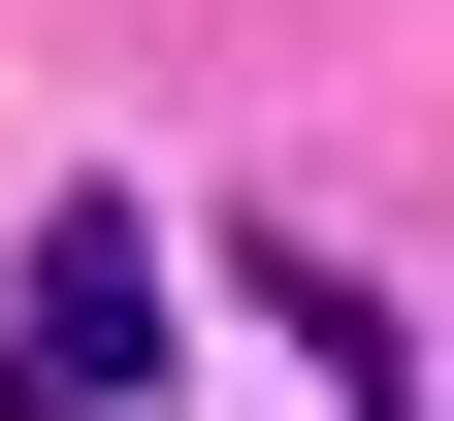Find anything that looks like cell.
Returning <instances> with one entry per match:
<instances>
[{
  "mask_svg": "<svg viewBox=\"0 0 454 421\" xmlns=\"http://www.w3.org/2000/svg\"><path fill=\"white\" fill-rule=\"evenodd\" d=\"M130 356H162V227H33V324H0V421H98V389H130Z\"/></svg>",
  "mask_w": 454,
  "mask_h": 421,
  "instance_id": "1",
  "label": "cell"
},
{
  "mask_svg": "<svg viewBox=\"0 0 454 421\" xmlns=\"http://www.w3.org/2000/svg\"><path fill=\"white\" fill-rule=\"evenodd\" d=\"M227 292H260V356H293L325 421H389V389H422V356L357 324V260H325V227H227Z\"/></svg>",
  "mask_w": 454,
  "mask_h": 421,
  "instance_id": "2",
  "label": "cell"
}]
</instances>
